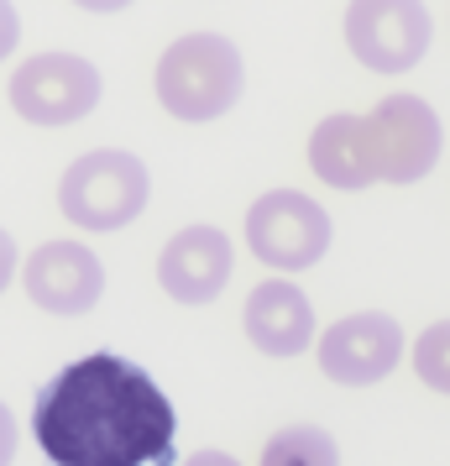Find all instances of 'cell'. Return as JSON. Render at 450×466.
<instances>
[{"instance_id": "obj_1", "label": "cell", "mask_w": 450, "mask_h": 466, "mask_svg": "<svg viewBox=\"0 0 450 466\" xmlns=\"http://www.w3.org/2000/svg\"><path fill=\"white\" fill-rule=\"evenodd\" d=\"M32 435L53 466H168L178 414L147 367L95 351L37 388Z\"/></svg>"}, {"instance_id": "obj_2", "label": "cell", "mask_w": 450, "mask_h": 466, "mask_svg": "<svg viewBox=\"0 0 450 466\" xmlns=\"http://www.w3.org/2000/svg\"><path fill=\"white\" fill-rule=\"evenodd\" d=\"M152 89L173 121H220L246 89V58L225 32H184L178 43L163 47Z\"/></svg>"}, {"instance_id": "obj_3", "label": "cell", "mask_w": 450, "mask_h": 466, "mask_svg": "<svg viewBox=\"0 0 450 466\" xmlns=\"http://www.w3.org/2000/svg\"><path fill=\"white\" fill-rule=\"evenodd\" d=\"M152 199L147 163L126 147L79 152L58 178V210L79 231H121Z\"/></svg>"}, {"instance_id": "obj_4", "label": "cell", "mask_w": 450, "mask_h": 466, "mask_svg": "<svg viewBox=\"0 0 450 466\" xmlns=\"http://www.w3.org/2000/svg\"><path fill=\"white\" fill-rule=\"evenodd\" d=\"M330 210L299 189H267L246 205V247L273 273H304L330 252Z\"/></svg>"}, {"instance_id": "obj_5", "label": "cell", "mask_w": 450, "mask_h": 466, "mask_svg": "<svg viewBox=\"0 0 450 466\" xmlns=\"http://www.w3.org/2000/svg\"><path fill=\"white\" fill-rule=\"evenodd\" d=\"M105 79L100 68L79 53H32L26 64L11 68L5 100L32 127H74L100 106Z\"/></svg>"}, {"instance_id": "obj_6", "label": "cell", "mask_w": 450, "mask_h": 466, "mask_svg": "<svg viewBox=\"0 0 450 466\" xmlns=\"http://www.w3.org/2000/svg\"><path fill=\"white\" fill-rule=\"evenodd\" d=\"M366 137H372V168L377 184H419L440 163V116L419 95H387L377 110H366Z\"/></svg>"}, {"instance_id": "obj_7", "label": "cell", "mask_w": 450, "mask_h": 466, "mask_svg": "<svg viewBox=\"0 0 450 466\" xmlns=\"http://www.w3.org/2000/svg\"><path fill=\"white\" fill-rule=\"evenodd\" d=\"M429 11L414 0H356L345 5V47L372 74H404L429 53Z\"/></svg>"}, {"instance_id": "obj_8", "label": "cell", "mask_w": 450, "mask_h": 466, "mask_svg": "<svg viewBox=\"0 0 450 466\" xmlns=\"http://www.w3.org/2000/svg\"><path fill=\"white\" fill-rule=\"evenodd\" d=\"M320 372L341 388H372L383 382L398 361H404V325L383 309H362V315L335 319L315 346Z\"/></svg>"}, {"instance_id": "obj_9", "label": "cell", "mask_w": 450, "mask_h": 466, "mask_svg": "<svg viewBox=\"0 0 450 466\" xmlns=\"http://www.w3.org/2000/svg\"><path fill=\"white\" fill-rule=\"evenodd\" d=\"M22 289L43 315L74 319L89 315L100 294H105V262L89 252L85 241H43L37 252L22 262Z\"/></svg>"}, {"instance_id": "obj_10", "label": "cell", "mask_w": 450, "mask_h": 466, "mask_svg": "<svg viewBox=\"0 0 450 466\" xmlns=\"http://www.w3.org/2000/svg\"><path fill=\"white\" fill-rule=\"evenodd\" d=\"M231 268H236V247H231V236L220 226H184L157 252V283L178 304L220 299V289L231 283Z\"/></svg>"}, {"instance_id": "obj_11", "label": "cell", "mask_w": 450, "mask_h": 466, "mask_svg": "<svg viewBox=\"0 0 450 466\" xmlns=\"http://www.w3.org/2000/svg\"><path fill=\"white\" fill-rule=\"evenodd\" d=\"M241 325L262 357H299L315 346V304L294 278H262L246 294Z\"/></svg>"}, {"instance_id": "obj_12", "label": "cell", "mask_w": 450, "mask_h": 466, "mask_svg": "<svg viewBox=\"0 0 450 466\" xmlns=\"http://www.w3.org/2000/svg\"><path fill=\"white\" fill-rule=\"evenodd\" d=\"M309 168L330 189H372L377 168H372V137H366V116L356 110H335L325 116L315 137H309Z\"/></svg>"}, {"instance_id": "obj_13", "label": "cell", "mask_w": 450, "mask_h": 466, "mask_svg": "<svg viewBox=\"0 0 450 466\" xmlns=\"http://www.w3.org/2000/svg\"><path fill=\"white\" fill-rule=\"evenodd\" d=\"M257 466H341V445L320 424H283L262 445Z\"/></svg>"}, {"instance_id": "obj_14", "label": "cell", "mask_w": 450, "mask_h": 466, "mask_svg": "<svg viewBox=\"0 0 450 466\" xmlns=\"http://www.w3.org/2000/svg\"><path fill=\"white\" fill-rule=\"evenodd\" d=\"M414 372H419L425 388L450 399V319H435V325L419 330V340H414Z\"/></svg>"}, {"instance_id": "obj_15", "label": "cell", "mask_w": 450, "mask_h": 466, "mask_svg": "<svg viewBox=\"0 0 450 466\" xmlns=\"http://www.w3.org/2000/svg\"><path fill=\"white\" fill-rule=\"evenodd\" d=\"M16 43H22V16H16V5L0 0V64L16 53Z\"/></svg>"}, {"instance_id": "obj_16", "label": "cell", "mask_w": 450, "mask_h": 466, "mask_svg": "<svg viewBox=\"0 0 450 466\" xmlns=\"http://www.w3.org/2000/svg\"><path fill=\"white\" fill-rule=\"evenodd\" d=\"M11 278H16V236L0 226V294L11 289Z\"/></svg>"}, {"instance_id": "obj_17", "label": "cell", "mask_w": 450, "mask_h": 466, "mask_svg": "<svg viewBox=\"0 0 450 466\" xmlns=\"http://www.w3.org/2000/svg\"><path fill=\"white\" fill-rule=\"evenodd\" d=\"M16 461V414L0 403V466Z\"/></svg>"}, {"instance_id": "obj_18", "label": "cell", "mask_w": 450, "mask_h": 466, "mask_svg": "<svg viewBox=\"0 0 450 466\" xmlns=\"http://www.w3.org/2000/svg\"><path fill=\"white\" fill-rule=\"evenodd\" d=\"M184 466H241L236 456H225V451H199V456H189Z\"/></svg>"}]
</instances>
